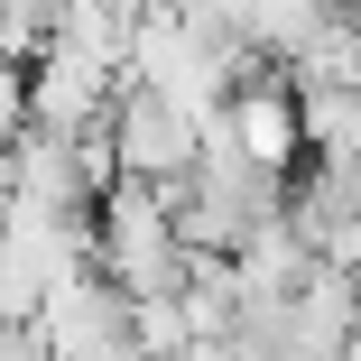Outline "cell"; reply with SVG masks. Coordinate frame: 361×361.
<instances>
[{
  "instance_id": "obj_1",
  "label": "cell",
  "mask_w": 361,
  "mask_h": 361,
  "mask_svg": "<svg viewBox=\"0 0 361 361\" xmlns=\"http://www.w3.org/2000/svg\"><path fill=\"white\" fill-rule=\"evenodd\" d=\"M93 259H102V278L121 287L130 306L176 297V287H185V241H176L167 185H130V176H121V185L93 204Z\"/></svg>"
},
{
  "instance_id": "obj_2",
  "label": "cell",
  "mask_w": 361,
  "mask_h": 361,
  "mask_svg": "<svg viewBox=\"0 0 361 361\" xmlns=\"http://www.w3.org/2000/svg\"><path fill=\"white\" fill-rule=\"evenodd\" d=\"M111 149H121V176H130V185H185L195 158H204V130H195L167 93L121 84V102H111Z\"/></svg>"
},
{
  "instance_id": "obj_3",
  "label": "cell",
  "mask_w": 361,
  "mask_h": 361,
  "mask_svg": "<svg viewBox=\"0 0 361 361\" xmlns=\"http://www.w3.org/2000/svg\"><path fill=\"white\" fill-rule=\"evenodd\" d=\"M37 343H47V361H139V343H130V297H121L111 278L56 287V297L37 306Z\"/></svg>"
},
{
  "instance_id": "obj_4",
  "label": "cell",
  "mask_w": 361,
  "mask_h": 361,
  "mask_svg": "<svg viewBox=\"0 0 361 361\" xmlns=\"http://www.w3.org/2000/svg\"><path fill=\"white\" fill-rule=\"evenodd\" d=\"M111 102H121V75L93 56H65L47 47L28 65V130H56V139H84V130H111Z\"/></svg>"
},
{
  "instance_id": "obj_5",
  "label": "cell",
  "mask_w": 361,
  "mask_h": 361,
  "mask_svg": "<svg viewBox=\"0 0 361 361\" xmlns=\"http://www.w3.org/2000/svg\"><path fill=\"white\" fill-rule=\"evenodd\" d=\"M213 130H223L259 176H278V185H287V167L306 158V121H297V84H287V75L241 84V93L223 102V121H213Z\"/></svg>"
},
{
  "instance_id": "obj_6",
  "label": "cell",
  "mask_w": 361,
  "mask_h": 361,
  "mask_svg": "<svg viewBox=\"0 0 361 361\" xmlns=\"http://www.w3.org/2000/svg\"><path fill=\"white\" fill-rule=\"evenodd\" d=\"M297 121H306V158L315 167H361V93L352 84H306Z\"/></svg>"
},
{
  "instance_id": "obj_7",
  "label": "cell",
  "mask_w": 361,
  "mask_h": 361,
  "mask_svg": "<svg viewBox=\"0 0 361 361\" xmlns=\"http://www.w3.org/2000/svg\"><path fill=\"white\" fill-rule=\"evenodd\" d=\"M130 28L139 19L121 10V0H56V47L111 65V75H130Z\"/></svg>"
},
{
  "instance_id": "obj_8",
  "label": "cell",
  "mask_w": 361,
  "mask_h": 361,
  "mask_svg": "<svg viewBox=\"0 0 361 361\" xmlns=\"http://www.w3.org/2000/svg\"><path fill=\"white\" fill-rule=\"evenodd\" d=\"M287 84H297V93H306V84H352V93H361V0H343V10L297 47Z\"/></svg>"
},
{
  "instance_id": "obj_9",
  "label": "cell",
  "mask_w": 361,
  "mask_h": 361,
  "mask_svg": "<svg viewBox=\"0 0 361 361\" xmlns=\"http://www.w3.org/2000/svg\"><path fill=\"white\" fill-rule=\"evenodd\" d=\"M56 47V0H0V65H28Z\"/></svg>"
},
{
  "instance_id": "obj_10",
  "label": "cell",
  "mask_w": 361,
  "mask_h": 361,
  "mask_svg": "<svg viewBox=\"0 0 361 361\" xmlns=\"http://www.w3.org/2000/svg\"><path fill=\"white\" fill-rule=\"evenodd\" d=\"M19 130H28V75H19V65H0V149H10Z\"/></svg>"
}]
</instances>
